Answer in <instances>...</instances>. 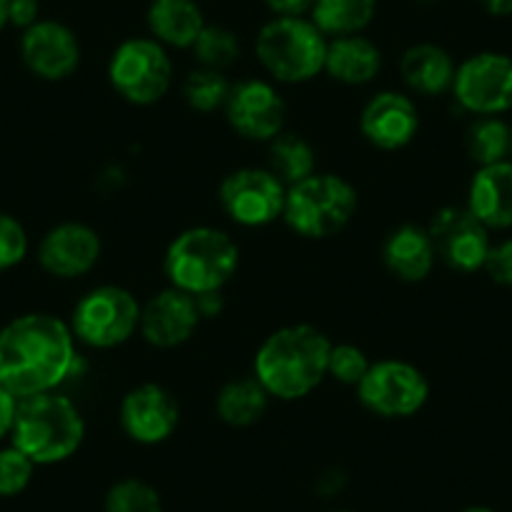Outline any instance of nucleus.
Instances as JSON below:
<instances>
[{
  "instance_id": "f257e3e1",
  "label": "nucleus",
  "mask_w": 512,
  "mask_h": 512,
  "mask_svg": "<svg viewBox=\"0 0 512 512\" xmlns=\"http://www.w3.org/2000/svg\"><path fill=\"white\" fill-rule=\"evenodd\" d=\"M73 364V329L53 314H23L0 329V384L18 400L53 392L66 382Z\"/></svg>"
},
{
  "instance_id": "f03ea898",
  "label": "nucleus",
  "mask_w": 512,
  "mask_h": 512,
  "mask_svg": "<svg viewBox=\"0 0 512 512\" xmlns=\"http://www.w3.org/2000/svg\"><path fill=\"white\" fill-rule=\"evenodd\" d=\"M332 342L312 324H289L277 329L256 349L254 377L269 397L292 402L317 390L327 377Z\"/></svg>"
},
{
  "instance_id": "7ed1b4c3",
  "label": "nucleus",
  "mask_w": 512,
  "mask_h": 512,
  "mask_svg": "<svg viewBox=\"0 0 512 512\" xmlns=\"http://www.w3.org/2000/svg\"><path fill=\"white\" fill-rule=\"evenodd\" d=\"M11 440L36 467L61 465L81 450L86 422L68 397L43 392L18 400Z\"/></svg>"
},
{
  "instance_id": "20e7f679",
  "label": "nucleus",
  "mask_w": 512,
  "mask_h": 512,
  "mask_svg": "<svg viewBox=\"0 0 512 512\" xmlns=\"http://www.w3.org/2000/svg\"><path fill=\"white\" fill-rule=\"evenodd\" d=\"M239 269V246L214 226H191L169 244L164 272L171 287L201 297L221 292Z\"/></svg>"
},
{
  "instance_id": "39448f33",
  "label": "nucleus",
  "mask_w": 512,
  "mask_h": 512,
  "mask_svg": "<svg viewBox=\"0 0 512 512\" xmlns=\"http://www.w3.org/2000/svg\"><path fill=\"white\" fill-rule=\"evenodd\" d=\"M327 36L302 16H277L256 36L264 71L282 83H307L324 71Z\"/></svg>"
},
{
  "instance_id": "423d86ee",
  "label": "nucleus",
  "mask_w": 512,
  "mask_h": 512,
  "mask_svg": "<svg viewBox=\"0 0 512 512\" xmlns=\"http://www.w3.org/2000/svg\"><path fill=\"white\" fill-rule=\"evenodd\" d=\"M357 204V191L347 179L312 174L289 186L282 219L304 239H327L352 221Z\"/></svg>"
},
{
  "instance_id": "0eeeda50",
  "label": "nucleus",
  "mask_w": 512,
  "mask_h": 512,
  "mask_svg": "<svg viewBox=\"0 0 512 512\" xmlns=\"http://www.w3.org/2000/svg\"><path fill=\"white\" fill-rule=\"evenodd\" d=\"M141 324V304L123 287L103 284L78 299L71 314L73 337L93 349H113L134 337Z\"/></svg>"
},
{
  "instance_id": "6e6552de",
  "label": "nucleus",
  "mask_w": 512,
  "mask_h": 512,
  "mask_svg": "<svg viewBox=\"0 0 512 512\" xmlns=\"http://www.w3.org/2000/svg\"><path fill=\"white\" fill-rule=\"evenodd\" d=\"M174 66L156 38H128L108 61V81L134 106H151L171 88Z\"/></svg>"
},
{
  "instance_id": "1a4fd4ad",
  "label": "nucleus",
  "mask_w": 512,
  "mask_h": 512,
  "mask_svg": "<svg viewBox=\"0 0 512 512\" xmlns=\"http://www.w3.org/2000/svg\"><path fill=\"white\" fill-rule=\"evenodd\" d=\"M359 402L379 417H412L430 400V382L405 359L372 364L357 384Z\"/></svg>"
},
{
  "instance_id": "9d476101",
  "label": "nucleus",
  "mask_w": 512,
  "mask_h": 512,
  "mask_svg": "<svg viewBox=\"0 0 512 512\" xmlns=\"http://www.w3.org/2000/svg\"><path fill=\"white\" fill-rule=\"evenodd\" d=\"M457 103L475 116H500L512 108V56L475 53L457 66L452 83Z\"/></svg>"
},
{
  "instance_id": "9b49d317",
  "label": "nucleus",
  "mask_w": 512,
  "mask_h": 512,
  "mask_svg": "<svg viewBox=\"0 0 512 512\" xmlns=\"http://www.w3.org/2000/svg\"><path fill=\"white\" fill-rule=\"evenodd\" d=\"M221 209L241 226H267L284 214L287 186L269 169H236L219 186Z\"/></svg>"
},
{
  "instance_id": "f8f14e48",
  "label": "nucleus",
  "mask_w": 512,
  "mask_h": 512,
  "mask_svg": "<svg viewBox=\"0 0 512 512\" xmlns=\"http://www.w3.org/2000/svg\"><path fill=\"white\" fill-rule=\"evenodd\" d=\"M430 239L440 262L455 272L472 274L485 267L490 251V229L467 206H445L432 216Z\"/></svg>"
},
{
  "instance_id": "ddd939ff",
  "label": "nucleus",
  "mask_w": 512,
  "mask_h": 512,
  "mask_svg": "<svg viewBox=\"0 0 512 512\" xmlns=\"http://www.w3.org/2000/svg\"><path fill=\"white\" fill-rule=\"evenodd\" d=\"M224 111L236 134L267 144L282 134L287 121V103L282 93L262 78H246L231 86Z\"/></svg>"
},
{
  "instance_id": "4468645a",
  "label": "nucleus",
  "mask_w": 512,
  "mask_h": 512,
  "mask_svg": "<svg viewBox=\"0 0 512 512\" xmlns=\"http://www.w3.org/2000/svg\"><path fill=\"white\" fill-rule=\"evenodd\" d=\"M179 402L166 387L144 382L121 402V427L139 445H161L179 427Z\"/></svg>"
},
{
  "instance_id": "2eb2a0df",
  "label": "nucleus",
  "mask_w": 512,
  "mask_h": 512,
  "mask_svg": "<svg viewBox=\"0 0 512 512\" xmlns=\"http://www.w3.org/2000/svg\"><path fill=\"white\" fill-rule=\"evenodd\" d=\"M21 58L33 76L43 81H63L81 63V43L76 33L58 21H38L23 31Z\"/></svg>"
},
{
  "instance_id": "dca6fc26",
  "label": "nucleus",
  "mask_w": 512,
  "mask_h": 512,
  "mask_svg": "<svg viewBox=\"0 0 512 512\" xmlns=\"http://www.w3.org/2000/svg\"><path fill=\"white\" fill-rule=\"evenodd\" d=\"M199 322L201 312L196 307V297L169 287L141 307L139 332L151 347L174 349L194 337Z\"/></svg>"
},
{
  "instance_id": "f3484780",
  "label": "nucleus",
  "mask_w": 512,
  "mask_h": 512,
  "mask_svg": "<svg viewBox=\"0 0 512 512\" xmlns=\"http://www.w3.org/2000/svg\"><path fill=\"white\" fill-rule=\"evenodd\" d=\"M101 259V236L86 224L66 221L43 236L38 262L58 279H76L91 272Z\"/></svg>"
},
{
  "instance_id": "a211bd4d",
  "label": "nucleus",
  "mask_w": 512,
  "mask_h": 512,
  "mask_svg": "<svg viewBox=\"0 0 512 512\" xmlns=\"http://www.w3.org/2000/svg\"><path fill=\"white\" fill-rule=\"evenodd\" d=\"M364 139L382 151L405 149L417 136L420 128V113L415 101L405 93L382 91L364 106L359 118Z\"/></svg>"
},
{
  "instance_id": "6ab92c4d",
  "label": "nucleus",
  "mask_w": 512,
  "mask_h": 512,
  "mask_svg": "<svg viewBox=\"0 0 512 512\" xmlns=\"http://www.w3.org/2000/svg\"><path fill=\"white\" fill-rule=\"evenodd\" d=\"M467 209L487 229L512 226V161L480 166L467 189Z\"/></svg>"
},
{
  "instance_id": "aec40b11",
  "label": "nucleus",
  "mask_w": 512,
  "mask_h": 512,
  "mask_svg": "<svg viewBox=\"0 0 512 512\" xmlns=\"http://www.w3.org/2000/svg\"><path fill=\"white\" fill-rule=\"evenodd\" d=\"M384 267L390 269L402 282L417 284L430 277L437 262L435 244L425 226L405 224L397 226L382 246Z\"/></svg>"
},
{
  "instance_id": "412c9836",
  "label": "nucleus",
  "mask_w": 512,
  "mask_h": 512,
  "mask_svg": "<svg viewBox=\"0 0 512 512\" xmlns=\"http://www.w3.org/2000/svg\"><path fill=\"white\" fill-rule=\"evenodd\" d=\"M400 73L415 93L442 96L445 91H452L457 66L445 48L435 43H417L402 56Z\"/></svg>"
},
{
  "instance_id": "4be33fe9",
  "label": "nucleus",
  "mask_w": 512,
  "mask_h": 512,
  "mask_svg": "<svg viewBox=\"0 0 512 512\" xmlns=\"http://www.w3.org/2000/svg\"><path fill=\"white\" fill-rule=\"evenodd\" d=\"M146 23L151 36L171 48H191L206 26L196 0H151Z\"/></svg>"
},
{
  "instance_id": "5701e85b",
  "label": "nucleus",
  "mask_w": 512,
  "mask_h": 512,
  "mask_svg": "<svg viewBox=\"0 0 512 512\" xmlns=\"http://www.w3.org/2000/svg\"><path fill=\"white\" fill-rule=\"evenodd\" d=\"M382 68V53L364 36H339L327 43L324 71L347 86H364L374 81Z\"/></svg>"
},
{
  "instance_id": "b1692460",
  "label": "nucleus",
  "mask_w": 512,
  "mask_h": 512,
  "mask_svg": "<svg viewBox=\"0 0 512 512\" xmlns=\"http://www.w3.org/2000/svg\"><path fill=\"white\" fill-rule=\"evenodd\" d=\"M269 407V392L256 377L226 382L216 395V415L229 427H251L262 420Z\"/></svg>"
},
{
  "instance_id": "393cba45",
  "label": "nucleus",
  "mask_w": 512,
  "mask_h": 512,
  "mask_svg": "<svg viewBox=\"0 0 512 512\" xmlns=\"http://www.w3.org/2000/svg\"><path fill=\"white\" fill-rule=\"evenodd\" d=\"M309 13L324 36H357L372 23L377 0H314Z\"/></svg>"
},
{
  "instance_id": "a878e982",
  "label": "nucleus",
  "mask_w": 512,
  "mask_h": 512,
  "mask_svg": "<svg viewBox=\"0 0 512 512\" xmlns=\"http://www.w3.org/2000/svg\"><path fill=\"white\" fill-rule=\"evenodd\" d=\"M267 169L289 189V186L317 174V154L302 136L284 134L282 131V134L269 141Z\"/></svg>"
},
{
  "instance_id": "bb28decb",
  "label": "nucleus",
  "mask_w": 512,
  "mask_h": 512,
  "mask_svg": "<svg viewBox=\"0 0 512 512\" xmlns=\"http://www.w3.org/2000/svg\"><path fill=\"white\" fill-rule=\"evenodd\" d=\"M467 154L477 166H490L507 161L510 156V123L497 116H477L467 128Z\"/></svg>"
},
{
  "instance_id": "cd10ccee",
  "label": "nucleus",
  "mask_w": 512,
  "mask_h": 512,
  "mask_svg": "<svg viewBox=\"0 0 512 512\" xmlns=\"http://www.w3.org/2000/svg\"><path fill=\"white\" fill-rule=\"evenodd\" d=\"M103 512H166L159 487L141 477H121L103 495Z\"/></svg>"
},
{
  "instance_id": "c85d7f7f",
  "label": "nucleus",
  "mask_w": 512,
  "mask_h": 512,
  "mask_svg": "<svg viewBox=\"0 0 512 512\" xmlns=\"http://www.w3.org/2000/svg\"><path fill=\"white\" fill-rule=\"evenodd\" d=\"M184 101L194 111L211 113L216 108L226 106V98L231 93V83L226 81L224 71H211V68H196L184 81Z\"/></svg>"
},
{
  "instance_id": "c756f323",
  "label": "nucleus",
  "mask_w": 512,
  "mask_h": 512,
  "mask_svg": "<svg viewBox=\"0 0 512 512\" xmlns=\"http://www.w3.org/2000/svg\"><path fill=\"white\" fill-rule=\"evenodd\" d=\"M191 51H194V58L201 68L224 71L239 58V38L224 26H204Z\"/></svg>"
},
{
  "instance_id": "7c9ffc66",
  "label": "nucleus",
  "mask_w": 512,
  "mask_h": 512,
  "mask_svg": "<svg viewBox=\"0 0 512 512\" xmlns=\"http://www.w3.org/2000/svg\"><path fill=\"white\" fill-rule=\"evenodd\" d=\"M36 465L18 447L0 450V497H18L31 487Z\"/></svg>"
},
{
  "instance_id": "2f4dec72",
  "label": "nucleus",
  "mask_w": 512,
  "mask_h": 512,
  "mask_svg": "<svg viewBox=\"0 0 512 512\" xmlns=\"http://www.w3.org/2000/svg\"><path fill=\"white\" fill-rule=\"evenodd\" d=\"M369 367H372V362L357 344H332V349H329L327 374L337 382L357 387Z\"/></svg>"
},
{
  "instance_id": "473e14b6",
  "label": "nucleus",
  "mask_w": 512,
  "mask_h": 512,
  "mask_svg": "<svg viewBox=\"0 0 512 512\" xmlns=\"http://www.w3.org/2000/svg\"><path fill=\"white\" fill-rule=\"evenodd\" d=\"M28 234L21 221L0 211V272L13 269L26 259Z\"/></svg>"
},
{
  "instance_id": "72a5a7b5",
  "label": "nucleus",
  "mask_w": 512,
  "mask_h": 512,
  "mask_svg": "<svg viewBox=\"0 0 512 512\" xmlns=\"http://www.w3.org/2000/svg\"><path fill=\"white\" fill-rule=\"evenodd\" d=\"M482 269H485L492 282L512 289V239H502L492 244Z\"/></svg>"
},
{
  "instance_id": "f704fd0d",
  "label": "nucleus",
  "mask_w": 512,
  "mask_h": 512,
  "mask_svg": "<svg viewBox=\"0 0 512 512\" xmlns=\"http://www.w3.org/2000/svg\"><path fill=\"white\" fill-rule=\"evenodd\" d=\"M8 23L16 28H31L38 23V0H11V11H8Z\"/></svg>"
},
{
  "instance_id": "c9c22d12",
  "label": "nucleus",
  "mask_w": 512,
  "mask_h": 512,
  "mask_svg": "<svg viewBox=\"0 0 512 512\" xmlns=\"http://www.w3.org/2000/svg\"><path fill=\"white\" fill-rule=\"evenodd\" d=\"M16 410H18V397L0 384V440H3L6 435H11L13 420H16Z\"/></svg>"
},
{
  "instance_id": "e433bc0d",
  "label": "nucleus",
  "mask_w": 512,
  "mask_h": 512,
  "mask_svg": "<svg viewBox=\"0 0 512 512\" xmlns=\"http://www.w3.org/2000/svg\"><path fill=\"white\" fill-rule=\"evenodd\" d=\"M264 3L277 16H302V13L312 11L314 6V0H264Z\"/></svg>"
},
{
  "instance_id": "4c0bfd02",
  "label": "nucleus",
  "mask_w": 512,
  "mask_h": 512,
  "mask_svg": "<svg viewBox=\"0 0 512 512\" xmlns=\"http://www.w3.org/2000/svg\"><path fill=\"white\" fill-rule=\"evenodd\" d=\"M196 307H199L201 319H204V317H216V314H219L221 309H224V297H221V292L201 294V297H196Z\"/></svg>"
},
{
  "instance_id": "58836bf2",
  "label": "nucleus",
  "mask_w": 512,
  "mask_h": 512,
  "mask_svg": "<svg viewBox=\"0 0 512 512\" xmlns=\"http://www.w3.org/2000/svg\"><path fill=\"white\" fill-rule=\"evenodd\" d=\"M482 6H485L487 13H492V16H512V0H480Z\"/></svg>"
},
{
  "instance_id": "ea45409f",
  "label": "nucleus",
  "mask_w": 512,
  "mask_h": 512,
  "mask_svg": "<svg viewBox=\"0 0 512 512\" xmlns=\"http://www.w3.org/2000/svg\"><path fill=\"white\" fill-rule=\"evenodd\" d=\"M8 11H11V0H0V31L6 26H11V23H8Z\"/></svg>"
},
{
  "instance_id": "a19ab883",
  "label": "nucleus",
  "mask_w": 512,
  "mask_h": 512,
  "mask_svg": "<svg viewBox=\"0 0 512 512\" xmlns=\"http://www.w3.org/2000/svg\"><path fill=\"white\" fill-rule=\"evenodd\" d=\"M460 512H497V510H492V507H487V505H467V507H462Z\"/></svg>"
},
{
  "instance_id": "79ce46f5",
  "label": "nucleus",
  "mask_w": 512,
  "mask_h": 512,
  "mask_svg": "<svg viewBox=\"0 0 512 512\" xmlns=\"http://www.w3.org/2000/svg\"><path fill=\"white\" fill-rule=\"evenodd\" d=\"M329 512H357V510H349V507H334V510Z\"/></svg>"
},
{
  "instance_id": "37998d69",
  "label": "nucleus",
  "mask_w": 512,
  "mask_h": 512,
  "mask_svg": "<svg viewBox=\"0 0 512 512\" xmlns=\"http://www.w3.org/2000/svg\"><path fill=\"white\" fill-rule=\"evenodd\" d=\"M510 156H512V123H510Z\"/></svg>"
}]
</instances>
